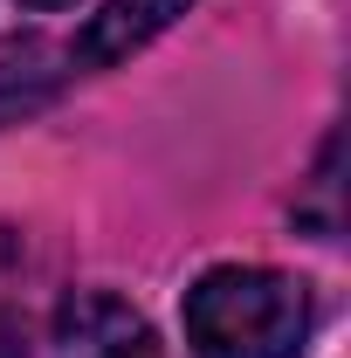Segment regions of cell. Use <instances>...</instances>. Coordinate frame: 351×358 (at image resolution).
<instances>
[{"mask_svg": "<svg viewBox=\"0 0 351 358\" xmlns=\"http://www.w3.org/2000/svg\"><path fill=\"white\" fill-rule=\"evenodd\" d=\"M310 338V289L275 268H207L186 289L193 358H296Z\"/></svg>", "mask_w": 351, "mask_h": 358, "instance_id": "6da1fadb", "label": "cell"}, {"mask_svg": "<svg viewBox=\"0 0 351 358\" xmlns=\"http://www.w3.org/2000/svg\"><path fill=\"white\" fill-rule=\"evenodd\" d=\"M55 345L62 358H159L152 324L110 289H76L55 310Z\"/></svg>", "mask_w": 351, "mask_h": 358, "instance_id": "7a4b0ae2", "label": "cell"}, {"mask_svg": "<svg viewBox=\"0 0 351 358\" xmlns=\"http://www.w3.org/2000/svg\"><path fill=\"white\" fill-rule=\"evenodd\" d=\"M186 7H193V0H110L103 14H89L83 42H76V62H83V69L124 62V55H138L145 42H159Z\"/></svg>", "mask_w": 351, "mask_h": 358, "instance_id": "3957f363", "label": "cell"}, {"mask_svg": "<svg viewBox=\"0 0 351 358\" xmlns=\"http://www.w3.org/2000/svg\"><path fill=\"white\" fill-rule=\"evenodd\" d=\"M62 55L42 42V35H14V42H0V124H21V117H35L55 83H62V69H55Z\"/></svg>", "mask_w": 351, "mask_h": 358, "instance_id": "277c9868", "label": "cell"}, {"mask_svg": "<svg viewBox=\"0 0 351 358\" xmlns=\"http://www.w3.org/2000/svg\"><path fill=\"white\" fill-rule=\"evenodd\" d=\"M0 358H28V345H21V324L0 310Z\"/></svg>", "mask_w": 351, "mask_h": 358, "instance_id": "5b68a950", "label": "cell"}, {"mask_svg": "<svg viewBox=\"0 0 351 358\" xmlns=\"http://www.w3.org/2000/svg\"><path fill=\"white\" fill-rule=\"evenodd\" d=\"M21 7H62V0H21Z\"/></svg>", "mask_w": 351, "mask_h": 358, "instance_id": "8992f818", "label": "cell"}]
</instances>
